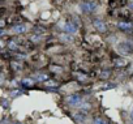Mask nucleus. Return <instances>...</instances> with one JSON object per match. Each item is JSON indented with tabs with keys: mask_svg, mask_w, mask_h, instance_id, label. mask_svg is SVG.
I'll use <instances>...</instances> for the list:
<instances>
[{
	"mask_svg": "<svg viewBox=\"0 0 133 124\" xmlns=\"http://www.w3.org/2000/svg\"><path fill=\"white\" fill-rule=\"evenodd\" d=\"M94 124H106V121L101 118H97V119H94Z\"/></svg>",
	"mask_w": 133,
	"mask_h": 124,
	"instance_id": "nucleus-11",
	"label": "nucleus"
},
{
	"mask_svg": "<svg viewBox=\"0 0 133 124\" xmlns=\"http://www.w3.org/2000/svg\"><path fill=\"white\" fill-rule=\"evenodd\" d=\"M132 2H133V0H132Z\"/></svg>",
	"mask_w": 133,
	"mask_h": 124,
	"instance_id": "nucleus-20",
	"label": "nucleus"
},
{
	"mask_svg": "<svg viewBox=\"0 0 133 124\" xmlns=\"http://www.w3.org/2000/svg\"><path fill=\"white\" fill-rule=\"evenodd\" d=\"M114 64H115L116 67H125V66L128 64V60H127V59L117 57V59H115V60H114Z\"/></svg>",
	"mask_w": 133,
	"mask_h": 124,
	"instance_id": "nucleus-6",
	"label": "nucleus"
},
{
	"mask_svg": "<svg viewBox=\"0 0 133 124\" xmlns=\"http://www.w3.org/2000/svg\"><path fill=\"white\" fill-rule=\"evenodd\" d=\"M13 31H15V33H17V34H21V33H25V31H26V28H25V25L20 24V25L13 26Z\"/></svg>",
	"mask_w": 133,
	"mask_h": 124,
	"instance_id": "nucleus-7",
	"label": "nucleus"
},
{
	"mask_svg": "<svg viewBox=\"0 0 133 124\" xmlns=\"http://www.w3.org/2000/svg\"><path fill=\"white\" fill-rule=\"evenodd\" d=\"M117 50H119L121 54H128V52L132 51V46H130L128 42H123V43H120V44L117 46Z\"/></svg>",
	"mask_w": 133,
	"mask_h": 124,
	"instance_id": "nucleus-3",
	"label": "nucleus"
},
{
	"mask_svg": "<svg viewBox=\"0 0 133 124\" xmlns=\"http://www.w3.org/2000/svg\"><path fill=\"white\" fill-rule=\"evenodd\" d=\"M47 79H48V77H47L46 75H39V76L37 77V80H38V81H46Z\"/></svg>",
	"mask_w": 133,
	"mask_h": 124,
	"instance_id": "nucleus-12",
	"label": "nucleus"
},
{
	"mask_svg": "<svg viewBox=\"0 0 133 124\" xmlns=\"http://www.w3.org/2000/svg\"><path fill=\"white\" fill-rule=\"evenodd\" d=\"M130 118H132V121H133V112H132V115H130Z\"/></svg>",
	"mask_w": 133,
	"mask_h": 124,
	"instance_id": "nucleus-16",
	"label": "nucleus"
},
{
	"mask_svg": "<svg viewBox=\"0 0 133 124\" xmlns=\"http://www.w3.org/2000/svg\"><path fill=\"white\" fill-rule=\"evenodd\" d=\"M66 101H68L69 105H73L75 106V105H78L81 102V97L78 94H72V95L68 97V99H66Z\"/></svg>",
	"mask_w": 133,
	"mask_h": 124,
	"instance_id": "nucleus-5",
	"label": "nucleus"
},
{
	"mask_svg": "<svg viewBox=\"0 0 133 124\" xmlns=\"http://www.w3.org/2000/svg\"><path fill=\"white\" fill-rule=\"evenodd\" d=\"M119 28L121 30H132L133 29V25L129 24V22H119Z\"/></svg>",
	"mask_w": 133,
	"mask_h": 124,
	"instance_id": "nucleus-8",
	"label": "nucleus"
},
{
	"mask_svg": "<svg viewBox=\"0 0 133 124\" xmlns=\"http://www.w3.org/2000/svg\"><path fill=\"white\" fill-rule=\"evenodd\" d=\"M15 124H20V123H15Z\"/></svg>",
	"mask_w": 133,
	"mask_h": 124,
	"instance_id": "nucleus-18",
	"label": "nucleus"
},
{
	"mask_svg": "<svg viewBox=\"0 0 133 124\" xmlns=\"http://www.w3.org/2000/svg\"><path fill=\"white\" fill-rule=\"evenodd\" d=\"M94 28L97 29V30H99L101 33H103V31H106V29H107V26H106V24L103 22V21H101V20H94Z\"/></svg>",
	"mask_w": 133,
	"mask_h": 124,
	"instance_id": "nucleus-4",
	"label": "nucleus"
},
{
	"mask_svg": "<svg viewBox=\"0 0 133 124\" xmlns=\"http://www.w3.org/2000/svg\"><path fill=\"white\" fill-rule=\"evenodd\" d=\"M130 7H132V8H133V4H132V5H130Z\"/></svg>",
	"mask_w": 133,
	"mask_h": 124,
	"instance_id": "nucleus-17",
	"label": "nucleus"
},
{
	"mask_svg": "<svg viewBox=\"0 0 133 124\" xmlns=\"http://www.w3.org/2000/svg\"><path fill=\"white\" fill-rule=\"evenodd\" d=\"M9 48H12V50H17L16 43H15V42H9Z\"/></svg>",
	"mask_w": 133,
	"mask_h": 124,
	"instance_id": "nucleus-14",
	"label": "nucleus"
},
{
	"mask_svg": "<svg viewBox=\"0 0 133 124\" xmlns=\"http://www.w3.org/2000/svg\"><path fill=\"white\" fill-rule=\"evenodd\" d=\"M132 124H133V121H132Z\"/></svg>",
	"mask_w": 133,
	"mask_h": 124,
	"instance_id": "nucleus-19",
	"label": "nucleus"
},
{
	"mask_svg": "<svg viewBox=\"0 0 133 124\" xmlns=\"http://www.w3.org/2000/svg\"><path fill=\"white\" fill-rule=\"evenodd\" d=\"M81 110H82V111H84V110H86V111L90 110V103H84V105L81 106Z\"/></svg>",
	"mask_w": 133,
	"mask_h": 124,
	"instance_id": "nucleus-13",
	"label": "nucleus"
},
{
	"mask_svg": "<svg viewBox=\"0 0 133 124\" xmlns=\"http://www.w3.org/2000/svg\"><path fill=\"white\" fill-rule=\"evenodd\" d=\"M33 84H34V81H33L31 79H24V80L21 81V85H22V86H26V88L31 86Z\"/></svg>",
	"mask_w": 133,
	"mask_h": 124,
	"instance_id": "nucleus-9",
	"label": "nucleus"
},
{
	"mask_svg": "<svg viewBox=\"0 0 133 124\" xmlns=\"http://www.w3.org/2000/svg\"><path fill=\"white\" fill-rule=\"evenodd\" d=\"M95 8H97V5H95L94 3H91V2H85V3L80 4V9H81L84 13H90V12H93Z\"/></svg>",
	"mask_w": 133,
	"mask_h": 124,
	"instance_id": "nucleus-1",
	"label": "nucleus"
},
{
	"mask_svg": "<svg viewBox=\"0 0 133 124\" xmlns=\"http://www.w3.org/2000/svg\"><path fill=\"white\" fill-rule=\"evenodd\" d=\"M75 119H76L77 121H82V120L86 119V114H85V112H78V114L75 115Z\"/></svg>",
	"mask_w": 133,
	"mask_h": 124,
	"instance_id": "nucleus-10",
	"label": "nucleus"
},
{
	"mask_svg": "<svg viewBox=\"0 0 133 124\" xmlns=\"http://www.w3.org/2000/svg\"><path fill=\"white\" fill-rule=\"evenodd\" d=\"M102 79H106V77H108V72H104V73H102V76H101Z\"/></svg>",
	"mask_w": 133,
	"mask_h": 124,
	"instance_id": "nucleus-15",
	"label": "nucleus"
},
{
	"mask_svg": "<svg viewBox=\"0 0 133 124\" xmlns=\"http://www.w3.org/2000/svg\"><path fill=\"white\" fill-rule=\"evenodd\" d=\"M63 30L65 33H68V34H75L77 31V26L75 24H72V22H66V24H64Z\"/></svg>",
	"mask_w": 133,
	"mask_h": 124,
	"instance_id": "nucleus-2",
	"label": "nucleus"
}]
</instances>
